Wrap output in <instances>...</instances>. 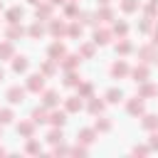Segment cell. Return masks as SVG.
<instances>
[{"instance_id": "cell-1", "label": "cell", "mask_w": 158, "mask_h": 158, "mask_svg": "<svg viewBox=\"0 0 158 158\" xmlns=\"http://www.w3.org/2000/svg\"><path fill=\"white\" fill-rule=\"evenodd\" d=\"M10 99H12V101H20V99H22V91H20V89H12V91H10Z\"/></svg>"}]
</instances>
